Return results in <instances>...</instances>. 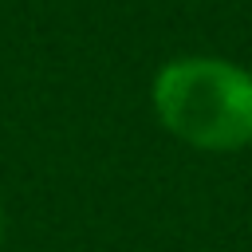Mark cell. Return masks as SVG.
I'll list each match as a JSON object with an SVG mask.
<instances>
[{
  "label": "cell",
  "instance_id": "6da1fadb",
  "mask_svg": "<svg viewBox=\"0 0 252 252\" xmlns=\"http://www.w3.org/2000/svg\"><path fill=\"white\" fill-rule=\"evenodd\" d=\"M158 122L185 146L232 154L252 146V71L217 55H181L150 83Z\"/></svg>",
  "mask_w": 252,
  "mask_h": 252
},
{
  "label": "cell",
  "instance_id": "7a4b0ae2",
  "mask_svg": "<svg viewBox=\"0 0 252 252\" xmlns=\"http://www.w3.org/2000/svg\"><path fill=\"white\" fill-rule=\"evenodd\" d=\"M4 236H8V217H4V205H0V252H4Z\"/></svg>",
  "mask_w": 252,
  "mask_h": 252
}]
</instances>
